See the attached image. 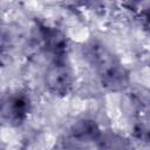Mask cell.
<instances>
[{"label": "cell", "mask_w": 150, "mask_h": 150, "mask_svg": "<svg viewBox=\"0 0 150 150\" xmlns=\"http://www.w3.org/2000/svg\"><path fill=\"white\" fill-rule=\"evenodd\" d=\"M83 53L105 89L122 91L129 86L128 70L105 45L100 41H90L83 48Z\"/></svg>", "instance_id": "obj_1"}, {"label": "cell", "mask_w": 150, "mask_h": 150, "mask_svg": "<svg viewBox=\"0 0 150 150\" xmlns=\"http://www.w3.org/2000/svg\"><path fill=\"white\" fill-rule=\"evenodd\" d=\"M38 29L41 36L43 49L50 56L52 62L68 61L69 43L66 34L56 27H52L41 22L38 23Z\"/></svg>", "instance_id": "obj_4"}, {"label": "cell", "mask_w": 150, "mask_h": 150, "mask_svg": "<svg viewBox=\"0 0 150 150\" xmlns=\"http://www.w3.org/2000/svg\"><path fill=\"white\" fill-rule=\"evenodd\" d=\"M30 98L22 91H9L0 97V118L18 127L22 124L30 111Z\"/></svg>", "instance_id": "obj_3"}, {"label": "cell", "mask_w": 150, "mask_h": 150, "mask_svg": "<svg viewBox=\"0 0 150 150\" xmlns=\"http://www.w3.org/2000/svg\"><path fill=\"white\" fill-rule=\"evenodd\" d=\"M102 131L97 123L89 118L76 121L62 141L66 150H86L91 144H98Z\"/></svg>", "instance_id": "obj_2"}, {"label": "cell", "mask_w": 150, "mask_h": 150, "mask_svg": "<svg viewBox=\"0 0 150 150\" xmlns=\"http://www.w3.org/2000/svg\"><path fill=\"white\" fill-rule=\"evenodd\" d=\"M45 83L48 91L55 96L68 95L74 84V76L68 61L52 62L45 75Z\"/></svg>", "instance_id": "obj_5"}]
</instances>
